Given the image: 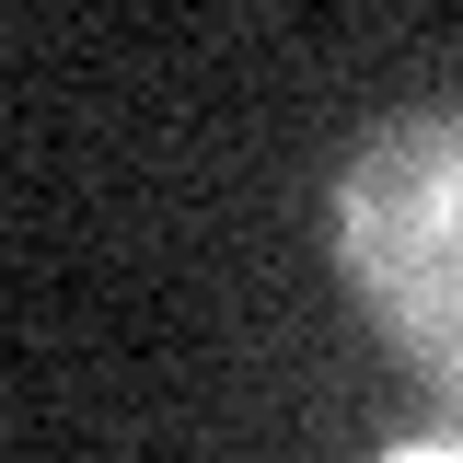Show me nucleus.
Wrapping results in <instances>:
<instances>
[{"instance_id":"obj_1","label":"nucleus","mask_w":463,"mask_h":463,"mask_svg":"<svg viewBox=\"0 0 463 463\" xmlns=\"http://www.w3.org/2000/svg\"><path fill=\"white\" fill-rule=\"evenodd\" d=\"M336 267L383 336L463 394V105L394 116L336 185Z\"/></svg>"},{"instance_id":"obj_2","label":"nucleus","mask_w":463,"mask_h":463,"mask_svg":"<svg viewBox=\"0 0 463 463\" xmlns=\"http://www.w3.org/2000/svg\"><path fill=\"white\" fill-rule=\"evenodd\" d=\"M383 463H463V429H417V440H394Z\"/></svg>"}]
</instances>
